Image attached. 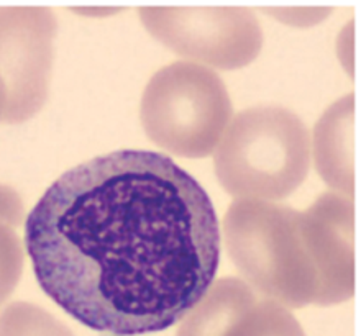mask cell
<instances>
[{"label": "cell", "instance_id": "4", "mask_svg": "<svg viewBox=\"0 0 361 336\" xmlns=\"http://www.w3.org/2000/svg\"><path fill=\"white\" fill-rule=\"evenodd\" d=\"M140 118L154 144L178 156L199 159L217 148L232 120V100L214 69L174 61L148 81Z\"/></svg>", "mask_w": 361, "mask_h": 336}, {"label": "cell", "instance_id": "13", "mask_svg": "<svg viewBox=\"0 0 361 336\" xmlns=\"http://www.w3.org/2000/svg\"><path fill=\"white\" fill-rule=\"evenodd\" d=\"M5 107H7V94H5V85L2 82V79H0V122L4 120Z\"/></svg>", "mask_w": 361, "mask_h": 336}, {"label": "cell", "instance_id": "8", "mask_svg": "<svg viewBox=\"0 0 361 336\" xmlns=\"http://www.w3.org/2000/svg\"><path fill=\"white\" fill-rule=\"evenodd\" d=\"M300 227L317 270L315 304L345 302L355 292V205L353 199L329 190L300 212Z\"/></svg>", "mask_w": 361, "mask_h": 336}, {"label": "cell", "instance_id": "10", "mask_svg": "<svg viewBox=\"0 0 361 336\" xmlns=\"http://www.w3.org/2000/svg\"><path fill=\"white\" fill-rule=\"evenodd\" d=\"M0 336H76L48 310L30 302H13L0 313Z\"/></svg>", "mask_w": 361, "mask_h": 336}, {"label": "cell", "instance_id": "9", "mask_svg": "<svg viewBox=\"0 0 361 336\" xmlns=\"http://www.w3.org/2000/svg\"><path fill=\"white\" fill-rule=\"evenodd\" d=\"M355 95L334 102L315 123L310 154L320 178L345 197L355 194Z\"/></svg>", "mask_w": 361, "mask_h": 336}, {"label": "cell", "instance_id": "3", "mask_svg": "<svg viewBox=\"0 0 361 336\" xmlns=\"http://www.w3.org/2000/svg\"><path fill=\"white\" fill-rule=\"evenodd\" d=\"M310 135L293 110L257 105L230 120L214 151L219 182L237 199L281 200L307 178Z\"/></svg>", "mask_w": 361, "mask_h": 336}, {"label": "cell", "instance_id": "7", "mask_svg": "<svg viewBox=\"0 0 361 336\" xmlns=\"http://www.w3.org/2000/svg\"><path fill=\"white\" fill-rule=\"evenodd\" d=\"M176 336H305L283 305L258 294L238 278H224L180 320Z\"/></svg>", "mask_w": 361, "mask_h": 336}, {"label": "cell", "instance_id": "2", "mask_svg": "<svg viewBox=\"0 0 361 336\" xmlns=\"http://www.w3.org/2000/svg\"><path fill=\"white\" fill-rule=\"evenodd\" d=\"M222 230L242 280L258 295L288 310L315 304L319 278L300 212L269 200L235 199L225 212Z\"/></svg>", "mask_w": 361, "mask_h": 336}, {"label": "cell", "instance_id": "6", "mask_svg": "<svg viewBox=\"0 0 361 336\" xmlns=\"http://www.w3.org/2000/svg\"><path fill=\"white\" fill-rule=\"evenodd\" d=\"M58 20L48 7H0V79L7 94L2 123L35 117L48 100Z\"/></svg>", "mask_w": 361, "mask_h": 336}, {"label": "cell", "instance_id": "5", "mask_svg": "<svg viewBox=\"0 0 361 336\" xmlns=\"http://www.w3.org/2000/svg\"><path fill=\"white\" fill-rule=\"evenodd\" d=\"M149 35L179 56L230 71L248 66L263 48V30L247 7H142Z\"/></svg>", "mask_w": 361, "mask_h": 336}, {"label": "cell", "instance_id": "11", "mask_svg": "<svg viewBox=\"0 0 361 336\" xmlns=\"http://www.w3.org/2000/svg\"><path fill=\"white\" fill-rule=\"evenodd\" d=\"M23 248L13 228L0 225V305L13 294L23 273Z\"/></svg>", "mask_w": 361, "mask_h": 336}, {"label": "cell", "instance_id": "1", "mask_svg": "<svg viewBox=\"0 0 361 336\" xmlns=\"http://www.w3.org/2000/svg\"><path fill=\"white\" fill-rule=\"evenodd\" d=\"M43 292L95 332L176 325L214 284L220 225L209 194L173 158L117 149L59 175L25 222Z\"/></svg>", "mask_w": 361, "mask_h": 336}, {"label": "cell", "instance_id": "12", "mask_svg": "<svg viewBox=\"0 0 361 336\" xmlns=\"http://www.w3.org/2000/svg\"><path fill=\"white\" fill-rule=\"evenodd\" d=\"M23 220V202L13 187L0 182V225L18 227Z\"/></svg>", "mask_w": 361, "mask_h": 336}]
</instances>
